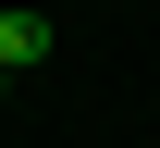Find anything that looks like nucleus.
Segmentation results:
<instances>
[{
  "label": "nucleus",
  "instance_id": "nucleus-2",
  "mask_svg": "<svg viewBox=\"0 0 160 148\" xmlns=\"http://www.w3.org/2000/svg\"><path fill=\"white\" fill-rule=\"evenodd\" d=\"M0 99H12V74H0Z\"/></svg>",
  "mask_w": 160,
  "mask_h": 148
},
{
  "label": "nucleus",
  "instance_id": "nucleus-1",
  "mask_svg": "<svg viewBox=\"0 0 160 148\" xmlns=\"http://www.w3.org/2000/svg\"><path fill=\"white\" fill-rule=\"evenodd\" d=\"M37 62H49V13H37V0H0V74L25 86Z\"/></svg>",
  "mask_w": 160,
  "mask_h": 148
}]
</instances>
